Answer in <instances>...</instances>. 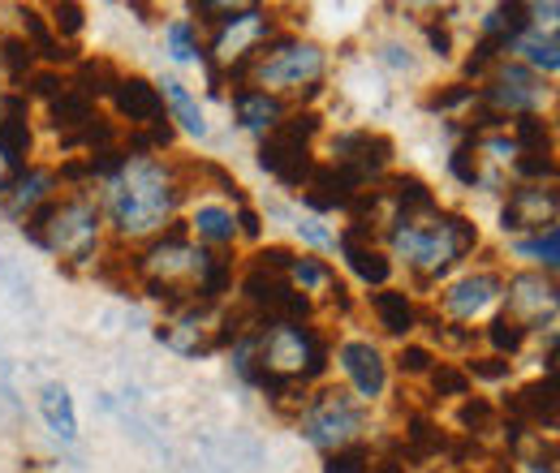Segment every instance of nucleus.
Masks as SVG:
<instances>
[{
  "label": "nucleus",
  "instance_id": "4c0bfd02",
  "mask_svg": "<svg viewBox=\"0 0 560 473\" xmlns=\"http://www.w3.org/2000/svg\"><path fill=\"white\" fill-rule=\"evenodd\" d=\"M82 22H86L82 4H73V0H57V4H48V26H52V35H57L61 44H70V39L82 35Z\"/></svg>",
  "mask_w": 560,
  "mask_h": 473
},
{
  "label": "nucleus",
  "instance_id": "ea45409f",
  "mask_svg": "<svg viewBox=\"0 0 560 473\" xmlns=\"http://www.w3.org/2000/svg\"><path fill=\"white\" fill-rule=\"evenodd\" d=\"M448 173H453L466 190H479V159H475V142H470V134L453 146V155H448Z\"/></svg>",
  "mask_w": 560,
  "mask_h": 473
},
{
  "label": "nucleus",
  "instance_id": "cd10ccee",
  "mask_svg": "<svg viewBox=\"0 0 560 473\" xmlns=\"http://www.w3.org/2000/svg\"><path fill=\"white\" fill-rule=\"evenodd\" d=\"M513 52H522L517 61H522L526 69H535L539 78H544V73H557V69H560L557 31H526V35L513 44Z\"/></svg>",
  "mask_w": 560,
  "mask_h": 473
},
{
  "label": "nucleus",
  "instance_id": "6ab92c4d",
  "mask_svg": "<svg viewBox=\"0 0 560 473\" xmlns=\"http://www.w3.org/2000/svg\"><path fill=\"white\" fill-rule=\"evenodd\" d=\"M358 194H362V190L353 186L341 168H332V164H315L311 181L302 186V203L311 206V211H319V215H328V211H350V203Z\"/></svg>",
  "mask_w": 560,
  "mask_h": 473
},
{
  "label": "nucleus",
  "instance_id": "aec40b11",
  "mask_svg": "<svg viewBox=\"0 0 560 473\" xmlns=\"http://www.w3.org/2000/svg\"><path fill=\"white\" fill-rule=\"evenodd\" d=\"M233 117H237V126L250 130V134H272L280 121L289 117V108H284V99L268 95V91L237 86V91H233Z\"/></svg>",
  "mask_w": 560,
  "mask_h": 473
},
{
  "label": "nucleus",
  "instance_id": "de8ad7c7",
  "mask_svg": "<svg viewBox=\"0 0 560 473\" xmlns=\"http://www.w3.org/2000/svg\"><path fill=\"white\" fill-rule=\"evenodd\" d=\"M427 39H431L435 57H453V35H448L444 17H440V22H427Z\"/></svg>",
  "mask_w": 560,
  "mask_h": 473
},
{
  "label": "nucleus",
  "instance_id": "09e8293b",
  "mask_svg": "<svg viewBox=\"0 0 560 473\" xmlns=\"http://www.w3.org/2000/svg\"><path fill=\"white\" fill-rule=\"evenodd\" d=\"M298 233H302V237H306L311 246H319V250H328V246H337V237H332L328 228H319L315 220H302V224H298Z\"/></svg>",
  "mask_w": 560,
  "mask_h": 473
},
{
  "label": "nucleus",
  "instance_id": "49530a36",
  "mask_svg": "<svg viewBox=\"0 0 560 473\" xmlns=\"http://www.w3.org/2000/svg\"><path fill=\"white\" fill-rule=\"evenodd\" d=\"M233 224H237V237H250V241H259L264 237V220H259V211L250 203H242L233 211Z\"/></svg>",
  "mask_w": 560,
  "mask_h": 473
},
{
  "label": "nucleus",
  "instance_id": "f704fd0d",
  "mask_svg": "<svg viewBox=\"0 0 560 473\" xmlns=\"http://www.w3.org/2000/svg\"><path fill=\"white\" fill-rule=\"evenodd\" d=\"M0 73L9 82H26L35 73V52H31V44L22 35H4L0 39Z\"/></svg>",
  "mask_w": 560,
  "mask_h": 473
},
{
  "label": "nucleus",
  "instance_id": "bb28decb",
  "mask_svg": "<svg viewBox=\"0 0 560 473\" xmlns=\"http://www.w3.org/2000/svg\"><path fill=\"white\" fill-rule=\"evenodd\" d=\"M39 413H44V422H48V430L57 439H66V444L78 439V409H73V397L66 383H48L39 392Z\"/></svg>",
  "mask_w": 560,
  "mask_h": 473
},
{
  "label": "nucleus",
  "instance_id": "3c124183",
  "mask_svg": "<svg viewBox=\"0 0 560 473\" xmlns=\"http://www.w3.org/2000/svg\"><path fill=\"white\" fill-rule=\"evenodd\" d=\"M366 473H406V461L401 457H388V461H371Z\"/></svg>",
  "mask_w": 560,
  "mask_h": 473
},
{
  "label": "nucleus",
  "instance_id": "c9c22d12",
  "mask_svg": "<svg viewBox=\"0 0 560 473\" xmlns=\"http://www.w3.org/2000/svg\"><path fill=\"white\" fill-rule=\"evenodd\" d=\"M526 336H530V332H526L522 323H513L509 315H491L488 328H483V340L491 344L495 357H513V353L526 344Z\"/></svg>",
  "mask_w": 560,
  "mask_h": 473
},
{
  "label": "nucleus",
  "instance_id": "39448f33",
  "mask_svg": "<svg viewBox=\"0 0 560 473\" xmlns=\"http://www.w3.org/2000/svg\"><path fill=\"white\" fill-rule=\"evenodd\" d=\"M324 69H328V52L311 39H298V35H277L250 66L242 86H255V91H268V95H302V99H315L324 91Z\"/></svg>",
  "mask_w": 560,
  "mask_h": 473
},
{
  "label": "nucleus",
  "instance_id": "6e6552de",
  "mask_svg": "<svg viewBox=\"0 0 560 473\" xmlns=\"http://www.w3.org/2000/svg\"><path fill=\"white\" fill-rule=\"evenodd\" d=\"M366 426V409L362 401L346 392V388H319L306 397V405L298 409V430L319 448V452H337V448H350L358 444Z\"/></svg>",
  "mask_w": 560,
  "mask_h": 473
},
{
  "label": "nucleus",
  "instance_id": "b1692460",
  "mask_svg": "<svg viewBox=\"0 0 560 473\" xmlns=\"http://www.w3.org/2000/svg\"><path fill=\"white\" fill-rule=\"evenodd\" d=\"M155 91H160V99H164V117H173L190 138H208L203 108H199V99L190 95V86H186L182 78H160Z\"/></svg>",
  "mask_w": 560,
  "mask_h": 473
},
{
  "label": "nucleus",
  "instance_id": "58836bf2",
  "mask_svg": "<svg viewBox=\"0 0 560 473\" xmlns=\"http://www.w3.org/2000/svg\"><path fill=\"white\" fill-rule=\"evenodd\" d=\"M371 461H375V457H371V448L358 439V444H350V448L328 452V457H324V473H366Z\"/></svg>",
  "mask_w": 560,
  "mask_h": 473
},
{
  "label": "nucleus",
  "instance_id": "423d86ee",
  "mask_svg": "<svg viewBox=\"0 0 560 473\" xmlns=\"http://www.w3.org/2000/svg\"><path fill=\"white\" fill-rule=\"evenodd\" d=\"M272 39H277V17H272V9H264V4H242L224 26H215L211 48L199 57V61L208 66L211 91L220 95L224 78L242 86L246 66H250V61H255Z\"/></svg>",
  "mask_w": 560,
  "mask_h": 473
},
{
  "label": "nucleus",
  "instance_id": "37998d69",
  "mask_svg": "<svg viewBox=\"0 0 560 473\" xmlns=\"http://www.w3.org/2000/svg\"><path fill=\"white\" fill-rule=\"evenodd\" d=\"M431 366H435V353H431L427 344H406V348L397 353V370H401L406 379H427Z\"/></svg>",
  "mask_w": 560,
  "mask_h": 473
},
{
  "label": "nucleus",
  "instance_id": "e433bc0d",
  "mask_svg": "<svg viewBox=\"0 0 560 473\" xmlns=\"http://www.w3.org/2000/svg\"><path fill=\"white\" fill-rule=\"evenodd\" d=\"M475 99H479V91H475L470 82H448V86L427 91V95H422V108H427V113L448 117V113H457V108H470Z\"/></svg>",
  "mask_w": 560,
  "mask_h": 473
},
{
  "label": "nucleus",
  "instance_id": "72a5a7b5",
  "mask_svg": "<svg viewBox=\"0 0 560 473\" xmlns=\"http://www.w3.org/2000/svg\"><path fill=\"white\" fill-rule=\"evenodd\" d=\"M427 383H431V397H440V401H466L470 397V375L457 362H435Z\"/></svg>",
  "mask_w": 560,
  "mask_h": 473
},
{
  "label": "nucleus",
  "instance_id": "1a4fd4ad",
  "mask_svg": "<svg viewBox=\"0 0 560 473\" xmlns=\"http://www.w3.org/2000/svg\"><path fill=\"white\" fill-rule=\"evenodd\" d=\"M544 99H548L544 78L522 66L517 57H504L488 73V86L479 91V108H488L495 121H504V130H509L513 117H539Z\"/></svg>",
  "mask_w": 560,
  "mask_h": 473
},
{
  "label": "nucleus",
  "instance_id": "f03ea898",
  "mask_svg": "<svg viewBox=\"0 0 560 473\" xmlns=\"http://www.w3.org/2000/svg\"><path fill=\"white\" fill-rule=\"evenodd\" d=\"M384 237H388V250L415 271L419 288L440 284L466 255L479 250V228L462 211H440V206L422 220H393Z\"/></svg>",
  "mask_w": 560,
  "mask_h": 473
},
{
  "label": "nucleus",
  "instance_id": "4be33fe9",
  "mask_svg": "<svg viewBox=\"0 0 560 473\" xmlns=\"http://www.w3.org/2000/svg\"><path fill=\"white\" fill-rule=\"evenodd\" d=\"M337 246H341V255H346V268H350L366 288H384V284H388V275H393V255H388V250H380L375 241H358L350 233H341Z\"/></svg>",
  "mask_w": 560,
  "mask_h": 473
},
{
  "label": "nucleus",
  "instance_id": "7ed1b4c3",
  "mask_svg": "<svg viewBox=\"0 0 560 473\" xmlns=\"http://www.w3.org/2000/svg\"><path fill=\"white\" fill-rule=\"evenodd\" d=\"M328 370V340L311 323H259L250 336V383H315Z\"/></svg>",
  "mask_w": 560,
  "mask_h": 473
},
{
  "label": "nucleus",
  "instance_id": "f257e3e1",
  "mask_svg": "<svg viewBox=\"0 0 560 473\" xmlns=\"http://www.w3.org/2000/svg\"><path fill=\"white\" fill-rule=\"evenodd\" d=\"M186 199V177L177 164H164L155 155H126L117 173L104 181V220L121 241L160 237L164 224H173L177 206Z\"/></svg>",
  "mask_w": 560,
  "mask_h": 473
},
{
  "label": "nucleus",
  "instance_id": "a878e982",
  "mask_svg": "<svg viewBox=\"0 0 560 473\" xmlns=\"http://www.w3.org/2000/svg\"><path fill=\"white\" fill-rule=\"evenodd\" d=\"M190 233L199 237L203 250H229L237 241V224H233V211L220 203H199L190 211Z\"/></svg>",
  "mask_w": 560,
  "mask_h": 473
},
{
  "label": "nucleus",
  "instance_id": "dca6fc26",
  "mask_svg": "<svg viewBox=\"0 0 560 473\" xmlns=\"http://www.w3.org/2000/svg\"><path fill=\"white\" fill-rule=\"evenodd\" d=\"M504 413H509V422H517V426H526V430H557L560 426V401H557V375H544V379H535V383H526V388H517L509 401H504Z\"/></svg>",
  "mask_w": 560,
  "mask_h": 473
},
{
  "label": "nucleus",
  "instance_id": "0eeeda50",
  "mask_svg": "<svg viewBox=\"0 0 560 473\" xmlns=\"http://www.w3.org/2000/svg\"><path fill=\"white\" fill-rule=\"evenodd\" d=\"M319 134V113H289L272 134H264L259 142V168L268 177H277L284 190H302L315 173L311 159V142Z\"/></svg>",
  "mask_w": 560,
  "mask_h": 473
},
{
  "label": "nucleus",
  "instance_id": "20e7f679",
  "mask_svg": "<svg viewBox=\"0 0 560 473\" xmlns=\"http://www.w3.org/2000/svg\"><path fill=\"white\" fill-rule=\"evenodd\" d=\"M26 237L57 255L61 263L70 268H91L100 263V237H104V211L95 199L86 194H66V199H52L48 206H39L26 224Z\"/></svg>",
  "mask_w": 560,
  "mask_h": 473
},
{
  "label": "nucleus",
  "instance_id": "a19ab883",
  "mask_svg": "<svg viewBox=\"0 0 560 473\" xmlns=\"http://www.w3.org/2000/svg\"><path fill=\"white\" fill-rule=\"evenodd\" d=\"M168 48H173V57H177V61H199V57H203V48H199V35H195V22H190V17L168 22Z\"/></svg>",
  "mask_w": 560,
  "mask_h": 473
},
{
  "label": "nucleus",
  "instance_id": "c756f323",
  "mask_svg": "<svg viewBox=\"0 0 560 473\" xmlns=\"http://www.w3.org/2000/svg\"><path fill=\"white\" fill-rule=\"evenodd\" d=\"M117 78H121V69L113 66V61H104V57H82V61L73 66L70 86L82 99H100V95H108V91L117 86Z\"/></svg>",
  "mask_w": 560,
  "mask_h": 473
},
{
  "label": "nucleus",
  "instance_id": "f3484780",
  "mask_svg": "<svg viewBox=\"0 0 560 473\" xmlns=\"http://www.w3.org/2000/svg\"><path fill=\"white\" fill-rule=\"evenodd\" d=\"M337 362H341L346 379L353 383V397L358 401L384 397V388H388V362H384V353L371 340H346L337 348Z\"/></svg>",
  "mask_w": 560,
  "mask_h": 473
},
{
  "label": "nucleus",
  "instance_id": "412c9836",
  "mask_svg": "<svg viewBox=\"0 0 560 473\" xmlns=\"http://www.w3.org/2000/svg\"><path fill=\"white\" fill-rule=\"evenodd\" d=\"M18 17H22V39L31 44V52H35V61H44L48 69H61V66H78V52H73L70 44H61L57 35H52V26H48V17L35 9V4H22L18 9Z\"/></svg>",
  "mask_w": 560,
  "mask_h": 473
},
{
  "label": "nucleus",
  "instance_id": "c85d7f7f",
  "mask_svg": "<svg viewBox=\"0 0 560 473\" xmlns=\"http://www.w3.org/2000/svg\"><path fill=\"white\" fill-rule=\"evenodd\" d=\"M91 117H95V104H91V99H82L73 86H66L57 99H48V121H52V130H57L61 138L78 134Z\"/></svg>",
  "mask_w": 560,
  "mask_h": 473
},
{
  "label": "nucleus",
  "instance_id": "7c9ffc66",
  "mask_svg": "<svg viewBox=\"0 0 560 473\" xmlns=\"http://www.w3.org/2000/svg\"><path fill=\"white\" fill-rule=\"evenodd\" d=\"M401 452L410 461H431L435 452H444V435H440V426L427 413H410L406 417V444H401Z\"/></svg>",
  "mask_w": 560,
  "mask_h": 473
},
{
  "label": "nucleus",
  "instance_id": "79ce46f5",
  "mask_svg": "<svg viewBox=\"0 0 560 473\" xmlns=\"http://www.w3.org/2000/svg\"><path fill=\"white\" fill-rule=\"evenodd\" d=\"M462 370L470 375V383H475V379H483V383H500V379H509V375H513V362L488 353V357H470Z\"/></svg>",
  "mask_w": 560,
  "mask_h": 473
},
{
  "label": "nucleus",
  "instance_id": "c03bdc74",
  "mask_svg": "<svg viewBox=\"0 0 560 473\" xmlns=\"http://www.w3.org/2000/svg\"><path fill=\"white\" fill-rule=\"evenodd\" d=\"M66 86H70V82H66L57 69H35V73L26 78V91H31V95H39L44 104H48V99H57Z\"/></svg>",
  "mask_w": 560,
  "mask_h": 473
},
{
  "label": "nucleus",
  "instance_id": "4468645a",
  "mask_svg": "<svg viewBox=\"0 0 560 473\" xmlns=\"http://www.w3.org/2000/svg\"><path fill=\"white\" fill-rule=\"evenodd\" d=\"M560 215V194L557 186H530V181H517L504 199V211H500V228L504 233H517V237H535L544 228H557Z\"/></svg>",
  "mask_w": 560,
  "mask_h": 473
},
{
  "label": "nucleus",
  "instance_id": "9b49d317",
  "mask_svg": "<svg viewBox=\"0 0 560 473\" xmlns=\"http://www.w3.org/2000/svg\"><path fill=\"white\" fill-rule=\"evenodd\" d=\"M500 297H504V275L500 271H470V275L453 280L440 293V315H444V323H457V328L483 323L488 315H495Z\"/></svg>",
  "mask_w": 560,
  "mask_h": 473
},
{
  "label": "nucleus",
  "instance_id": "473e14b6",
  "mask_svg": "<svg viewBox=\"0 0 560 473\" xmlns=\"http://www.w3.org/2000/svg\"><path fill=\"white\" fill-rule=\"evenodd\" d=\"M517 255H522V259H530V263H539L544 275H557V268H560V228H544V233H535V237H517Z\"/></svg>",
  "mask_w": 560,
  "mask_h": 473
},
{
  "label": "nucleus",
  "instance_id": "9d476101",
  "mask_svg": "<svg viewBox=\"0 0 560 473\" xmlns=\"http://www.w3.org/2000/svg\"><path fill=\"white\" fill-rule=\"evenodd\" d=\"M504 310L500 315H509L513 323H522L526 332H535V328H552L557 323V280L552 275H544V271H517V275H509L504 280Z\"/></svg>",
  "mask_w": 560,
  "mask_h": 473
},
{
  "label": "nucleus",
  "instance_id": "f8f14e48",
  "mask_svg": "<svg viewBox=\"0 0 560 473\" xmlns=\"http://www.w3.org/2000/svg\"><path fill=\"white\" fill-rule=\"evenodd\" d=\"M220 306H203V301H190L182 310H168L164 323L155 328V340L168 344L173 353L182 357H199V353H211L220 348Z\"/></svg>",
  "mask_w": 560,
  "mask_h": 473
},
{
  "label": "nucleus",
  "instance_id": "a18cd8bd",
  "mask_svg": "<svg viewBox=\"0 0 560 473\" xmlns=\"http://www.w3.org/2000/svg\"><path fill=\"white\" fill-rule=\"evenodd\" d=\"M190 9L199 13V22H215V26H224L242 4H233V0H195Z\"/></svg>",
  "mask_w": 560,
  "mask_h": 473
},
{
  "label": "nucleus",
  "instance_id": "ddd939ff",
  "mask_svg": "<svg viewBox=\"0 0 560 473\" xmlns=\"http://www.w3.org/2000/svg\"><path fill=\"white\" fill-rule=\"evenodd\" d=\"M388 159H393V142L375 130H350L332 138V168H341L358 190L380 186Z\"/></svg>",
  "mask_w": 560,
  "mask_h": 473
},
{
  "label": "nucleus",
  "instance_id": "393cba45",
  "mask_svg": "<svg viewBox=\"0 0 560 473\" xmlns=\"http://www.w3.org/2000/svg\"><path fill=\"white\" fill-rule=\"evenodd\" d=\"M371 310H375L380 328L397 340L410 336V332L422 323L419 306L410 301V293H397V288H380V293H371Z\"/></svg>",
  "mask_w": 560,
  "mask_h": 473
},
{
  "label": "nucleus",
  "instance_id": "8fccbe9b",
  "mask_svg": "<svg viewBox=\"0 0 560 473\" xmlns=\"http://www.w3.org/2000/svg\"><path fill=\"white\" fill-rule=\"evenodd\" d=\"M18 173H22V168H18V164L9 159V151L0 146V199L9 194V186H13V177H18Z\"/></svg>",
  "mask_w": 560,
  "mask_h": 473
},
{
  "label": "nucleus",
  "instance_id": "2f4dec72",
  "mask_svg": "<svg viewBox=\"0 0 560 473\" xmlns=\"http://www.w3.org/2000/svg\"><path fill=\"white\" fill-rule=\"evenodd\" d=\"M457 426L470 435V439H483V435H491V430H500V409L491 405L488 397H466L462 401V409H457Z\"/></svg>",
  "mask_w": 560,
  "mask_h": 473
},
{
  "label": "nucleus",
  "instance_id": "2eb2a0df",
  "mask_svg": "<svg viewBox=\"0 0 560 473\" xmlns=\"http://www.w3.org/2000/svg\"><path fill=\"white\" fill-rule=\"evenodd\" d=\"M108 99H113V113H117L121 121H130V130H155V126L168 121L155 82L142 78V73H121L117 86L108 91Z\"/></svg>",
  "mask_w": 560,
  "mask_h": 473
},
{
  "label": "nucleus",
  "instance_id": "a211bd4d",
  "mask_svg": "<svg viewBox=\"0 0 560 473\" xmlns=\"http://www.w3.org/2000/svg\"><path fill=\"white\" fill-rule=\"evenodd\" d=\"M57 173L52 168H35V164H26L18 177H13V186H9V194H4V206H9V215H18L22 224L39 211V206H48L57 199Z\"/></svg>",
  "mask_w": 560,
  "mask_h": 473
},
{
  "label": "nucleus",
  "instance_id": "5701e85b",
  "mask_svg": "<svg viewBox=\"0 0 560 473\" xmlns=\"http://www.w3.org/2000/svg\"><path fill=\"white\" fill-rule=\"evenodd\" d=\"M384 199H388V211H393V220H422V215H431L435 211V194H431V186L422 181V177H388L384 181ZM388 220V224H393Z\"/></svg>",
  "mask_w": 560,
  "mask_h": 473
}]
</instances>
